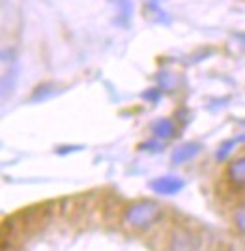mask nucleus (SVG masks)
Listing matches in <instances>:
<instances>
[{
  "label": "nucleus",
  "instance_id": "1",
  "mask_svg": "<svg viewBox=\"0 0 245 251\" xmlns=\"http://www.w3.org/2000/svg\"><path fill=\"white\" fill-rule=\"evenodd\" d=\"M163 218V208L156 201H139L129 204L124 212V220L133 229H150Z\"/></svg>",
  "mask_w": 245,
  "mask_h": 251
},
{
  "label": "nucleus",
  "instance_id": "2",
  "mask_svg": "<svg viewBox=\"0 0 245 251\" xmlns=\"http://www.w3.org/2000/svg\"><path fill=\"white\" fill-rule=\"evenodd\" d=\"M200 236L185 227L174 229L169 238V251H200Z\"/></svg>",
  "mask_w": 245,
  "mask_h": 251
},
{
  "label": "nucleus",
  "instance_id": "3",
  "mask_svg": "<svg viewBox=\"0 0 245 251\" xmlns=\"http://www.w3.org/2000/svg\"><path fill=\"white\" fill-rule=\"evenodd\" d=\"M181 188H183V182H181L180 178H174V176L156 178L154 182H150V189L156 191L157 195H174Z\"/></svg>",
  "mask_w": 245,
  "mask_h": 251
},
{
  "label": "nucleus",
  "instance_id": "4",
  "mask_svg": "<svg viewBox=\"0 0 245 251\" xmlns=\"http://www.w3.org/2000/svg\"><path fill=\"white\" fill-rule=\"evenodd\" d=\"M226 178L236 188H245V156L234 159L226 169Z\"/></svg>",
  "mask_w": 245,
  "mask_h": 251
},
{
  "label": "nucleus",
  "instance_id": "5",
  "mask_svg": "<svg viewBox=\"0 0 245 251\" xmlns=\"http://www.w3.org/2000/svg\"><path fill=\"white\" fill-rule=\"evenodd\" d=\"M152 133L156 135V139H161V141H169V139H174L176 137V126L172 120L169 118H161L156 124L152 126Z\"/></svg>",
  "mask_w": 245,
  "mask_h": 251
},
{
  "label": "nucleus",
  "instance_id": "6",
  "mask_svg": "<svg viewBox=\"0 0 245 251\" xmlns=\"http://www.w3.org/2000/svg\"><path fill=\"white\" fill-rule=\"evenodd\" d=\"M200 152V145H197V143H185V145H181L174 150V154H172V163H176V165H180V163H185V161H189L193 156H197Z\"/></svg>",
  "mask_w": 245,
  "mask_h": 251
},
{
  "label": "nucleus",
  "instance_id": "7",
  "mask_svg": "<svg viewBox=\"0 0 245 251\" xmlns=\"http://www.w3.org/2000/svg\"><path fill=\"white\" fill-rule=\"evenodd\" d=\"M242 141H245V135L234 137V139H230V141L223 143V145L219 147V150H217V159H219V161H223L224 157H226L228 154H230V152H232V148H234L238 143H242Z\"/></svg>",
  "mask_w": 245,
  "mask_h": 251
},
{
  "label": "nucleus",
  "instance_id": "8",
  "mask_svg": "<svg viewBox=\"0 0 245 251\" xmlns=\"http://www.w3.org/2000/svg\"><path fill=\"white\" fill-rule=\"evenodd\" d=\"M234 225L242 234H245V204L234 212Z\"/></svg>",
  "mask_w": 245,
  "mask_h": 251
},
{
  "label": "nucleus",
  "instance_id": "9",
  "mask_svg": "<svg viewBox=\"0 0 245 251\" xmlns=\"http://www.w3.org/2000/svg\"><path fill=\"white\" fill-rule=\"evenodd\" d=\"M159 94H161V90H156V88H154L152 92H146L144 98H146V100H152V101H156V100L159 98Z\"/></svg>",
  "mask_w": 245,
  "mask_h": 251
}]
</instances>
